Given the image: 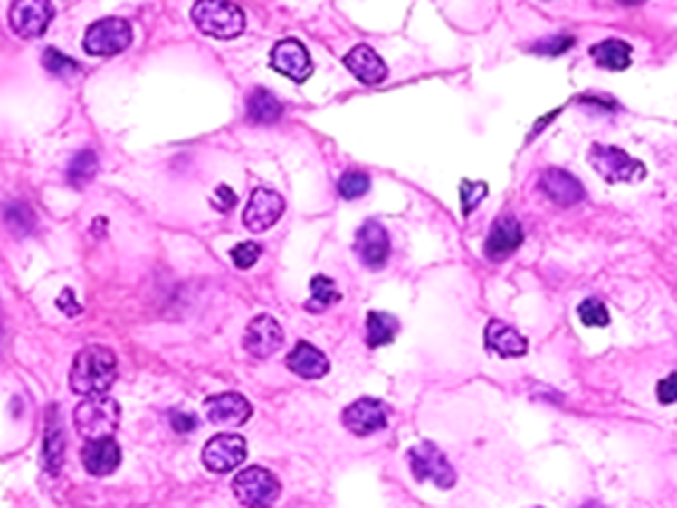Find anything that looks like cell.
Instances as JSON below:
<instances>
[{"label":"cell","instance_id":"f546056e","mask_svg":"<svg viewBox=\"0 0 677 508\" xmlns=\"http://www.w3.org/2000/svg\"><path fill=\"white\" fill-rule=\"evenodd\" d=\"M371 189V177L366 172H347L338 179V195L344 199H361Z\"/></svg>","mask_w":677,"mask_h":508},{"label":"cell","instance_id":"277c9868","mask_svg":"<svg viewBox=\"0 0 677 508\" xmlns=\"http://www.w3.org/2000/svg\"><path fill=\"white\" fill-rule=\"evenodd\" d=\"M234 496L246 508H272L280 499L278 476L268 472L265 466H248L234 476Z\"/></svg>","mask_w":677,"mask_h":508},{"label":"cell","instance_id":"484cf974","mask_svg":"<svg viewBox=\"0 0 677 508\" xmlns=\"http://www.w3.org/2000/svg\"><path fill=\"white\" fill-rule=\"evenodd\" d=\"M96 172H99V155L93 153V150H81V153L74 155L72 162H69V185L77 187V189H84V187L96 177Z\"/></svg>","mask_w":677,"mask_h":508},{"label":"cell","instance_id":"cb8c5ba5","mask_svg":"<svg viewBox=\"0 0 677 508\" xmlns=\"http://www.w3.org/2000/svg\"><path fill=\"white\" fill-rule=\"evenodd\" d=\"M631 44L624 43V40H616V37H611V40H604V43L594 44L592 47V57L594 62L599 64V67L609 69V72H621V69H626L631 64Z\"/></svg>","mask_w":677,"mask_h":508},{"label":"cell","instance_id":"d6986e66","mask_svg":"<svg viewBox=\"0 0 677 508\" xmlns=\"http://www.w3.org/2000/svg\"><path fill=\"white\" fill-rule=\"evenodd\" d=\"M81 465L91 476H109L120 466V447L113 437L89 440L81 449Z\"/></svg>","mask_w":677,"mask_h":508},{"label":"cell","instance_id":"f1b7e54d","mask_svg":"<svg viewBox=\"0 0 677 508\" xmlns=\"http://www.w3.org/2000/svg\"><path fill=\"white\" fill-rule=\"evenodd\" d=\"M577 314H579V322L586 324V327H606L611 322V314L606 310V305L596 300V297H586L579 302L577 307Z\"/></svg>","mask_w":677,"mask_h":508},{"label":"cell","instance_id":"3957f363","mask_svg":"<svg viewBox=\"0 0 677 508\" xmlns=\"http://www.w3.org/2000/svg\"><path fill=\"white\" fill-rule=\"evenodd\" d=\"M120 425V406L116 400L99 393V396H86L74 410V427L89 440H101V437H113V432Z\"/></svg>","mask_w":677,"mask_h":508},{"label":"cell","instance_id":"ba28073f","mask_svg":"<svg viewBox=\"0 0 677 508\" xmlns=\"http://www.w3.org/2000/svg\"><path fill=\"white\" fill-rule=\"evenodd\" d=\"M246 440L234 432H224L204 445L202 462L214 474H229L246 462Z\"/></svg>","mask_w":677,"mask_h":508},{"label":"cell","instance_id":"30bf717a","mask_svg":"<svg viewBox=\"0 0 677 508\" xmlns=\"http://www.w3.org/2000/svg\"><path fill=\"white\" fill-rule=\"evenodd\" d=\"M388 406L378 398H358L341 413V423L356 437H368L388 425Z\"/></svg>","mask_w":677,"mask_h":508},{"label":"cell","instance_id":"7a4b0ae2","mask_svg":"<svg viewBox=\"0 0 677 508\" xmlns=\"http://www.w3.org/2000/svg\"><path fill=\"white\" fill-rule=\"evenodd\" d=\"M192 20L199 33L209 34L214 40H234L246 27L243 10L231 0H196Z\"/></svg>","mask_w":677,"mask_h":508},{"label":"cell","instance_id":"7c38bea8","mask_svg":"<svg viewBox=\"0 0 677 508\" xmlns=\"http://www.w3.org/2000/svg\"><path fill=\"white\" fill-rule=\"evenodd\" d=\"M354 251L358 255V261L364 263L366 268H371V271H378V268H383L388 263L390 238L388 231L383 229L381 221L368 219L361 224V229L356 231Z\"/></svg>","mask_w":677,"mask_h":508},{"label":"cell","instance_id":"ac0fdd59","mask_svg":"<svg viewBox=\"0 0 677 508\" xmlns=\"http://www.w3.org/2000/svg\"><path fill=\"white\" fill-rule=\"evenodd\" d=\"M540 189L559 206H572V204H579L586 196L585 185L575 175H569L567 169L559 168H550L542 172Z\"/></svg>","mask_w":677,"mask_h":508},{"label":"cell","instance_id":"7402d4cb","mask_svg":"<svg viewBox=\"0 0 677 508\" xmlns=\"http://www.w3.org/2000/svg\"><path fill=\"white\" fill-rule=\"evenodd\" d=\"M288 369L292 373H297L300 379H307V381H317V379H324L329 373V359L319 351L312 344L307 341H300L292 354L288 356Z\"/></svg>","mask_w":677,"mask_h":508},{"label":"cell","instance_id":"52a82bcc","mask_svg":"<svg viewBox=\"0 0 677 508\" xmlns=\"http://www.w3.org/2000/svg\"><path fill=\"white\" fill-rule=\"evenodd\" d=\"M133 43V30L120 17H103L89 25L84 34V50L91 57H116Z\"/></svg>","mask_w":677,"mask_h":508},{"label":"cell","instance_id":"e0dca14e","mask_svg":"<svg viewBox=\"0 0 677 508\" xmlns=\"http://www.w3.org/2000/svg\"><path fill=\"white\" fill-rule=\"evenodd\" d=\"M483 344L491 354L501 359H518V356L528 354V339L510 324L501 322V320H489L486 331H483Z\"/></svg>","mask_w":677,"mask_h":508},{"label":"cell","instance_id":"4dcf8cb0","mask_svg":"<svg viewBox=\"0 0 677 508\" xmlns=\"http://www.w3.org/2000/svg\"><path fill=\"white\" fill-rule=\"evenodd\" d=\"M459 199H462V214L469 216L474 212L476 206L486 199L489 195V185L486 182H472V179H462V187H459Z\"/></svg>","mask_w":677,"mask_h":508},{"label":"cell","instance_id":"6da1fadb","mask_svg":"<svg viewBox=\"0 0 677 508\" xmlns=\"http://www.w3.org/2000/svg\"><path fill=\"white\" fill-rule=\"evenodd\" d=\"M119 376L116 354L106 347H86L74 356L69 388L79 396H99L113 386Z\"/></svg>","mask_w":677,"mask_h":508},{"label":"cell","instance_id":"8d00e7d4","mask_svg":"<svg viewBox=\"0 0 677 508\" xmlns=\"http://www.w3.org/2000/svg\"><path fill=\"white\" fill-rule=\"evenodd\" d=\"M57 307H60L67 317H77V314H81V305L77 302V295H74V290L72 288L62 290V295L57 297Z\"/></svg>","mask_w":677,"mask_h":508},{"label":"cell","instance_id":"603a6c76","mask_svg":"<svg viewBox=\"0 0 677 508\" xmlns=\"http://www.w3.org/2000/svg\"><path fill=\"white\" fill-rule=\"evenodd\" d=\"M246 116L255 126H271L282 116V103L268 89H253L246 99Z\"/></svg>","mask_w":677,"mask_h":508},{"label":"cell","instance_id":"836d02e7","mask_svg":"<svg viewBox=\"0 0 677 508\" xmlns=\"http://www.w3.org/2000/svg\"><path fill=\"white\" fill-rule=\"evenodd\" d=\"M261 254L262 248L258 246V244H253V241H243V244H238V246L231 251V261H234L236 268L246 271V268H253L255 263H258V258H261Z\"/></svg>","mask_w":677,"mask_h":508},{"label":"cell","instance_id":"5b68a950","mask_svg":"<svg viewBox=\"0 0 677 508\" xmlns=\"http://www.w3.org/2000/svg\"><path fill=\"white\" fill-rule=\"evenodd\" d=\"M589 165L609 185H616V182H641V179H645L644 162L631 158L626 150H621L616 145H592Z\"/></svg>","mask_w":677,"mask_h":508},{"label":"cell","instance_id":"d590c367","mask_svg":"<svg viewBox=\"0 0 677 508\" xmlns=\"http://www.w3.org/2000/svg\"><path fill=\"white\" fill-rule=\"evenodd\" d=\"M236 202H238L236 192H234V189H231V187H226V185H221L212 196L214 209H219V212H224V214L231 212V209L236 206Z\"/></svg>","mask_w":677,"mask_h":508},{"label":"cell","instance_id":"d4e9b609","mask_svg":"<svg viewBox=\"0 0 677 508\" xmlns=\"http://www.w3.org/2000/svg\"><path fill=\"white\" fill-rule=\"evenodd\" d=\"M398 317H393L388 312H368V317H366V344L371 349L390 344L398 334Z\"/></svg>","mask_w":677,"mask_h":508},{"label":"cell","instance_id":"83f0119b","mask_svg":"<svg viewBox=\"0 0 677 508\" xmlns=\"http://www.w3.org/2000/svg\"><path fill=\"white\" fill-rule=\"evenodd\" d=\"M310 290H312V297H310V302H307V310H312V312L327 310V307L341 300L337 285H334V280L327 278V275H314L312 283H310Z\"/></svg>","mask_w":677,"mask_h":508},{"label":"cell","instance_id":"74e56055","mask_svg":"<svg viewBox=\"0 0 677 508\" xmlns=\"http://www.w3.org/2000/svg\"><path fill=\"white\" fill-rule=\"evenodd\" d=\"M169 425L175 427V432L179 435H186V432H192L196 427V417L192 413H185V410H175L172 416H169Z\"/></svg>","mask_w":677,"mask_h":508},{"label":"cell","instance_id":"9c48e42d","mask_svg":"<svg viewBox=\"0 0 677 508\" xmlns=\"http://www.w3.org/2000/svg\"><path fill=\"white\" fill-rule=\"evenodd\" d=\"M10 30L23 40H37L50 27L54 8L50 0H13L10 5Z\"/></svg>","mask_w":677,"mask_h":508},{"label":"cell","instance_id":"1f68e13d","mask_svg":"<svg viewBox=\"0 0 677 508\" xmlns=\"http://www.w3.org/2000/svg\"><path fill=\"white\" fill-rule=\"evenodd\" d=\"M43 64L50 74H57V77H72V74H77L79 72L77 62L69 60L67 54H62V52L54 50V47L44 50Z\"/></svg>","mask_w":677,"mask_h":508},{"label":"cell","instance_id":"2e32d148","mask_svg":"<svg viewBox=\"0 0 677 508\" xmlns=\"http://www.w3.org/2000/svg\"><path fill=\"white\" fill-rule=\"evenodd\" d=\"M204 413L214 425H243L253 416V406L241 393H219L204 400Z\"/></svg>","mask_w":677,"mask_h":508},{"label":"cell","instance_id":"44dd1931","mask_svg":"<svg viewBox=\"0 0 677 508\" xmlns=\"http://www.w3.org/2000/svg\"><path fill=\"white\" fill-rule=\"evenodd\" d=\"M43 465L52 476L60 474L64 465V427L57 406H50L47 410V425H44L43 442Z\"/></svg>","mask_w":677,"mask_h":508},{"label":"cell","instance_id":"e575fe53","mask_svg":"<svg viewBox=\"0 0 677 508\" xmlns=\"http://www.w3.org/2000/svg\"><path fill=\"white\" fill-rule=\"evenodd\" d=\"M655 398L661 400L663 406H672V403H677V371L668 373L665 379L658 381V386H655Z\"/></svg>","mask_w":677,"mask_h":508},{"label":"cell","instance_id":"9a60e30c","mask_svg":"<svg viewBox=\"0 0 677 508\" xmlns=\"http://www.w3.org/2000/svg\"><path fill=\"white\" fill-rule=\"evenodd\" d=\"M523 226H520V221L516 216H501V219L493 221L491 231L486 236L483 255L493 263L506 261L523 246Z\"/></svg>","mask_w":677,"mask_h":508},{"label":"cell","instance_id":"d6a6232c","mask_svg":"<svg viewBox=\"0 0 677 508\" xmlns=\"http://www.w3.org/2000/svg\"><path fill=\"white\" fill-rule=\"evenodd\" d=\"M575 44V37L572 34H552V37H545L540 43L530 44V52L535 54H545V57H559L565 54Z\"/></svg>","mask_w":677,"mask_h":508},{"label":"cell","instance_id":"ffe728a7","mask_svg":"<svg viewBox=\"0 0 677 508\" xmlns=\"http://www.w3.org/2000/svg\"><path fill=\"white\" fill-rule=\"evenodd\" d=\"M344 64H347L348 72H351L361 84L376 86L388 77L386 62H383L381 54L373 50V47H368V44H356L354 50L344 57Z\"/></svg>","mask_w":677,"mask_h":508},{"label":"cell","instance_id":"5bb4252c","mask_svg":"<svg viewBox=\"0 0 677 508\" xmlns=\"http://www.w3.org/2000/svg\"><path fill=\"white\" fill-rule=\"evenodd\" d=\"M285 341V334H282V327L275 317L271 314H258L253 317L246 327V334H243V349L248 354L255 356V359H268L282 347Z\"/></svg>","mask_w":677,"mask_h":508},{"label":"cell","instance_id":"8992f818","mask_svg":"<svg viewBox=\"0 0 677 508\" xmlns=\"http://www.w3.org/2000/svg\"><path fill=\"white\" fill-rule=\"evenodd\" d=\"M407 462L417 482H432L437 489H452L457 484V472L442 455L434 442H420L407 452Z\"/></svg>","mask_w":677,"mask_h":508},{"label":"cell","instance_id":"4fadbf2b","mask_svg":"<svg viewBox=\"0 0 677 508\" xmlns=\"http://www.w3.org/2000/svg\"><path fill=\"white\" fill-rule=\"evenodd\" d=\"M282 212H285V199L278 192H272V189L258 187V189H253V195H251V199L246 204L243 224H246L248 231L261 234V231L271 229L272 224H278Z\"/></svg>","mask_w":677,"mask_h":508},{"label":"cell","instance_id":"8fae6325","mask_svg":"<svg viewBox=\"0 0 677 508\" xmlns=\"http://www.w3.org/2000/svg\"><path fill=\"white\" fill-rule=\"evenodd\" d=\"M271 67L282 74V77L292 79L297 84H302L307 79L312 77V60H310V52L300 40H280L271 52Z\"/></svg>","mask_w":677,"mask_h":508},{"label":"cell","instance_id":"ab89813d","mask_svg":"<svg viewBox=\"0 0 677 508\" xmlns=\"http://www.w3.org/2000/svg\"><path fill=\"white\" fill-rule=\"evenodd\" d=\"M582 508H604V506H599V503H585Z\"/></svg>","mask_w":677,"mask_h":508},{"label":"cell","instance_id":"f35d334b","mask_svg":"<svg viewBox=\"0 0 677 508\" xmlns=\"http://www.w3.org/2000/svg\"><path fill=\"white\" fill-rule=\"evenodd\" d=\"M621 5H644L645 0H618Z\"/></svg>","mask_w":677,"mask_h":508},{"label":"cell","instance_id":"4316f807","mask_svg":"<svg viewBox=\"0 0 677 508\" xmlns=\"http://www.w3.org/2000/svg\"><path fill=\"white\" fill-rule=\"evenodd\" d=\"M3 221L15 236H27L34 231V214L25 202H10L3 209Z\"/></svg>","mask_w":677,"mask_h":508}]
</instances>
